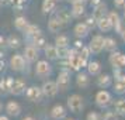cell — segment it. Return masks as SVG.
Masks as SVG:
<instances>
[{"mask_svg":"<svg viewBox=\"0 0 125 120\" xmlns=\"http://www.w3.org/2000/svg\"><path fill=\"white\" fill-rule=\"evenodd\" d=\"M1 109H3V105H1V103H0V112H1Z\"/></svg>","mask_w":125,"mask_h":120,"instance_id":"43","label":"cell"},{"mask_svg":"<svg viewBox=\"0 0 125 120\" xmlns=\"http://www.w3.org/2000/svg\"><path fill=\"white\" fill-rule=\"evenodd\" d=\"M66 105H68V109L72 112V113H79L83 110L84 107V102H83V97L77 95V93H73L68 97L66 100Z\"/></svg>","mask_w":125,"mask_h":120,"instance_id":"1","label":"cell"},{"mask_svg":"<svg viewBox=\"0 0 125 120\" xmlns=\"http://www.w3.org/2000/svg\"><path fill=\"white\" fill-rule=\"evenodd\" d=\"M23 57L27 62H37L38 61V50L35 48L34 45H27L24 48V52H23Z\"/></svg>","mask_w":125,"mask_h":120,"instance_id":"11","label":"cell"},{"mask_svg":"<svg viewBox=\"0 0 125 120\" xmlns=\"http://www.w3.org/2000/svg\"><path fill=\"white\" fill-rule=\"evenodd\" d=\"M86 12L84 1H79V3H72V10H70V16L74 18H80Z\"/></svg>","mask_w":125,"mask_h":120,"instance_id":"14","label":"cell"},{"mask_svg":"<svg viewBox=\"0 0 125 120\" xmlns=\"http://www.w3.org/2000/svg\"><path fill=\"white\" fill-rule=\"evenodd\" d=\"M72 3H79V1H84V0H70Z\"/></svg>","mask_w":125,"mask_h":120,"instance_id":"42","label":"cell"},{"mask_svg":"<svg viewBox=\"0 0 125 120\" xmlns=\"http://www.w3.org/2000/svg\"><path fill=\"white\" fill-rule=\"evenodd\" d=\"M73 33H74V35H76L77 38H84V37L89 35L90 30H89V27H87L84 23H77L76 26H74Z\"/></svg>","mask_w":125,"mask_h":120,"instance_id":"17","label":"cell"},{"mask_svg":"<svg viewBox=\"0 0 125 120\" xmlns=\"http://www.w3.org/2000/svg\"><path fill=\"white\" fill-rule=\"evenodd\" d=\"M52 72V67L51 64L48 62L46 59H41V61H37V65H35V75L38 78H48Z\"/></svg>","mask_w":125,"mask_h":120,"instance_id":"3","label":"cell"},{"mask_svg":"<svg viewBox=\"0 0 125 120\" xmlns=\"http://www.w3.org/2000/svg\"><path fill=\"white\" fill-rule=\"evenodd\" d=\"M32 44H34V47L37 50H40V48H44L46 45V41L44 38V35L40 34V35H37L35 38H32Z\"/></svg>","mask_w":125,"mask_h":120,"instance_id":"32","label":"cell"},{"mask_svg":"<svg viewBox=\"0 0 125 120\" xmlns=\"http://www.w3.org/2000/svg\"><path fill=\"white\" fill-rule=\"evenodd\" d=\"M97 27H98V30L103 31V33H108V31H111V30H113L111 21L108 20L107 16H104V17H101V18H98V20H97Z\"/></svg>","mask_w":125,"mask_h":120,"instance_id":"20","label":"cell"},{"mask_svg":"<svg viewBox=\"0 0 125 120\" xmlns=\"http://www.w3.org/2000/svg\"><path fill=\"white\" fill-rule=\"evenodd\" d=\"M56 85H58V89L59 91H68L69 86H70V75H69L68 71H62V72H59V75H58L56 78Z\"/></svg>","mask_w":125,"mask_h":120,"instance_id":"7","label":"cell"},{"mask_svg":"<svg viewBox=\"0 0 125 120\" xmlns=\"http://www.w3.org/2000/svg\"><path fill=\"white\" fill-rule=\"evenodd\" d=\"M74 47H76V50H82L84 45L82 44V41H76V42H74Z\"/></svg>","mask_w":125,"mask_h":120,"instance_id":"38","label":"cell"},{"mask_svg":"<svg viewBox=\"0 0 125 120\" xmlns=\"http://www.w3.org/2000/svg\"><path fill=\"white\" fill-rule=\"evenodd\" d=\"M111 82H113V78H111V75H108V74H100L98 78H97V85L100 86L101 89L108 88L111 85Z\"/></svg>","mask_w":125,"mask_h":120,"instance_id":"21","label":"cell"},{"mask_svg":"<svg viewBox=\"0 0 125 120\" xmlns=\"http://www.w3.org/2000/svg\"><path fill=\"white\" fill-rule=\"evenodd\" d=\"M107 4L105 3H103V1H100L98 4H96L94 6V10H93V17L96 18V20H98V18L104 17V16H107Z\"/></svg>","mask_w":125,"mask_h":120,"instance_id":"18","label":"cell"},{"mask_svg":"<svg viewBox=\"0 0 125 120\" xmlns=\"http://www.w3.org/2000/svg\"><path fill=\"white\" fill-rule=\"evenodd\" d=\"M94 100H96V105L98 107H108L111 103H113V96H111V93L105 89H101V91H98L96 93V97H94Z\"/></svg>","mask_w":125,"mask_h":120,"instance_id":"2","label":"cell"},{"mask_svg":"<svg viewBox=\"0 0 125 120\" xmlns=\"http://www.w3.org/2000/svg\"><path fill=\"white\" fill-rule=\"evenodd\" d=\"M20 44H21V41H20V38H18L17 35H10L9 37V45L11 47V48H18Z\"/></svg>","mask_w":125,"mask_h":120,"instance_id":"33","label":"cell"},{"mask_svg":"<svg viewBox=\"0 0 125 120\" xmlns=\"http://www.w3.org/2000/svg\"><path fill=\"white\" fill-rule=\"evenodd\" d=\"M66 107L62 106V105H55L51 109V117L53 120H63L66 119Z\"/></svg>","mask_w":125,"mask_h":120,"instance_id":"13","label":"cell"},{"mask_svg":"<svg viewBox=\"0 0 125 120\" xmlns=\"http://www.w3.org/2000/svg\"><path fill=\"white\" fill-rule=\"evenodd\" d=\"M89 48H90V52H93V54H100L104 50V37L100 34L94 35L90 40Z\"/></svg>","mask_w":125,"mask_h":120,"instance_id":"8","label":"cell"},{"mask_svg":"<svg viewBox=\"0 0 125 120\" xmlns=\"http://www.w3.org/2000/svg\"><path fill=\"white\" fill-rule=\"evenodd\" d=\"M56 3H58V0H44L42 1V13L44 14L52 13L56 9Z\"/></svg>","mask_w":125,"mask_h":120,"instance_id":"27","label":"cell"},{"mask_svg":"<svg viewBox=\"0 0 125 120\" xmlns=\"http://www.w3.org/2000/svg\"><path fill=\"white\" fill-rule=\"evenodd\" d=\"M25 80L23 78H17V79H13L11 80V85H10V92H11L13 95H23L24 92H25Z\"/></svg>","mask_w":125,"mask_h":120,"instance_id":"9","label":"cell"},{"mask_svg":"<svg viewBox=\"0 0 125 120\" xmlns=\"http://www.w3.org/2000/svg\"><path fill=\"white\" fill-rule=\"evenodd\" d=\"M114 112L118 116H125V97H119L114 102Z\"/></svg>","mask_w":125,"mask_h":120,"instance_id":"25","label":"cell"},{"mask_svg":"<svg viewBox=\"0 0 125 120\" xmlns=\"http://www.w3.org/2000/svg\"><path fill=\"white\" fill-rule=\"evenodd\" d=\"M10 68L16 72H20L25 68V59H24L23 55L20 54H14L11 58H10Z\"/></svg>","mask_w":125,"mask_h":120,"instance_id":"10","label":"cell"},{"mask_svg":"<svg viewBox=\"0 0 125 120\" xmlns=\"http://www.w3.org/2000/svg\"><path fill=\"white\" fill-rule=\"evenodd\" d=\"M55 45H56L59 50L68 48V45H69V38H68V35H65V34L56 35V38H55Z\"/></svg>","mask_w":125,"mask_h":120,"instance_id":"29","label":"cell"},{"mask_svg":"<svg viewBox=\"0 0 125 120\" xmlns=\"http://www.w3.org/2000/svg\"><path fill=\"white\" fill-rule=\"evenodd\" d=\"M119 34H121V37H122V41H124V42H125V27H124V28H122V31H121Z\"/></svg>","mask_w":125,"mask_h":120,"instance_id":"39","label":"cell"},{"mask_svg":"<svg viewBox=\"0 0 125 120\" xmlns=\"http://www.w3.org/2000/svg\"><path fill=\"white\" fill-rule=\"evenodd\" d=\"M104 50L108 52H113L117 50V41L111 38V37H105L104 38Z\"/></svg>","mask_w":125,"mask_h":120,"instance_id":"30","label":"cell"},{"mask_svg":"<svg viewBox=\"0 0 125 120\" xmlns=\"http://www.w3.org/2000/svg\"><path fill=\"white\" fill-rule=\"evenodd\" d=\"M76 85L79 88H87L90 85V78H89V74H84V72H79L77 76H76Z\"/></svg>","mask_w":125,"mask_h":120,"instance_id":"23","label":"cell"},{"mask_svg":"<svg viewBox=\"0 0 125 120\" xmlns=\"http://www.w3.org/2000/svg\"><path fill=\"white\" fill-rule=\"evenodd\" d=\"M86 68H87L89 75L96 76V75L101 74V64L98 62V61H89V62H87V65H86Z\"/></svg>","mask_w":125,"mask_h":120,"instance_id":"19","label":"cell"},{"mask_svg":"<svg viewBox=\"0 0 125 120\" xmlns=\"http://www.w3.org/2000/svg\"><path fill=\"white\" fill-rule=\"evenodd\" d=\"M114 91L118 95H124L125 93V74H122V76H119L118 79H115Z\"/></svg>","mask_w":125,"mask_h":120,"instance_id":"24","label":"cell"},{"mask_svg":"<svg viewBox=\"0 0 125 120\" xmlns=\"http://www.w3.org/2000/svg\"><path fill=\"white\" fill-rule=\"evenodd\" d=\"M108 61H110V64H111L113 68H118V69H124L125 68V54L117 51V50L110 54Z\"/></svg>","mask_w":125,"mask_h":120,"instance_id":"4","label":"cell"},{"mask_svg":"<svg viewBox=\"0 0 125 120\" xmlns=\"http://www.w3.org/2000/svg\"><path fill=\"white\" fill-rule=\"evenodd\" d=\"M63 27H65V26H63L56 17L49 18V21H48V30H49L51 33H53V34H55V33H59Z\"/></svg>","mask_w":125,"mask_h":120,"instance_id":"22","label":"cell"},{"mask_svg":"<svg viewBox=\"0 0 125 120\" xmlns=\"http://www.w3.org/2000/svg\"><path fill=\"white\" fill-rule=\"evenodd\" d=\"M23 120H35V119L32 117V116H25V117H24Z\"/></svg>","mask_w":125,"mask_h":120,"instance_id":"40","label":"cell"},{"mask_svg":"<svg viewBox=\"0 0 125 120\" xmlns=\"http://www.w3.org/2000/svg\"><path fill=\"white\" fill-rule=\"evenodd\" d=\"M124 16H125V14H124Z\"/></svg>","mask_w":125,"mask_h":120,"instance_id":"46","label":"cell"},{"mask_svg":"<svg viewBox=\"0 0 125 120\" xmlns=\"http://www.w3.org/2000/svg\"><path fill=\"white\" fill-rule=\"evenodd\" d=\"M55 17H56L58 20L63 24V26H66V24L70 21V13H69L66 9H61V10L55 14Z\"/></svg>","mask_w":125,"mask_h":120,"instance_id":"28","label":"cell"},{"mask_svg":"<svg viewBox=\"0 0 125 120\" xmlns=\"http://www.w3.org/2000/svg\"><path fill=\"white\" fill-rule=\"evenodd\" d=\"M25 97L28 99L30 102H35V103L41 102L42 97H44L42 89L38 88V86H30L28 89H25Z\"/></svg>","mask_w":125,"mask_h":120,"instance_id":"5","label":"cell"},{"mask_svg":"<svg viewBox=\"0 0 125 120\" xmlns=\"http://www.w3.org/2000/svg\"><path fill=\"white\" fill-rule=\"evenodd\" d=\"M86 120H103V116L97 112H90L86 116Z\"/></svg>","mask_w":125,"mask_h":120,"instance_id":"35","label":"cell"},{"mask_svg":"<svg viewBox=\"0 0 125 120\" xmlns=\"http://www.w3.org/2000/svg\"><path fill=\"white\" fill-rule=\"evenodd\" d=\"M89 1H90V0H89Z\"/></svg>","mask_w":125,"mask_h":120,"instance_id":"45","label":"cell"},{"mask_svg":"<svg viewBox=\"0 0 125 120\" xmlns=\"http://www.w3.org/2000/svg\"><path fill=\"white\" fill-rule=\"evenodd\" d=\"M0 120H9V117H6V116H0Z\"/></svg>","mask_w":125,"mask_h":120,"instance_id":"41","label":"cell"},{"mask_svg":"<svg viewBox=\"0 0 125 120\" xmlns=\"http://www.w3.org/2000/svg\"><path fill=\"white\" fill-rule=\"evenodd\" d=\"M44 52L48 59H58L59 58V48L56 45H52V44H46L44 47Z\"/></svg>","mask_w":125,"mask_h":120,"instance_id":"16","label":"cell"},{"mask_svg":"<svg viewBox=\"0 0 125 120\" xmlns=\"http://www.w3.org/2000/svg\"><path fill=\"white\" fill-rule=\"evenodd\" d=\"M103 116V120H118V114L115 113V112H105Z\"/></svg>","mask_w":125,"mask_h":120,"instance_id":"34","label":"cell"},{"mask_svg":"<svg viewBox=\"0 0 125 120\" xmlns=\"http://www.w3.org/2000/svg\"><path fill=\"white\" fill-rule=\"evenodd\" d=\"M65 120H74V119H65Z\"/></svg>","mask_w":125,"mask_h":120,"instance_id":"44","label":"cell"},{"mask_svg":"<svg viewBox=\"0 0 125 120\" xmlns=\"http://www.w3.org/2000/svg\"><path fill=\"white\" fill-rule=\"evenodd\" d=\"M114 6L117 9H125V0H114Z\"/></svg>","mask_w":125,"mask_h":120,"instance_id":"37","label":"cell"},{"mask_svg":"<svg viewBox=\"0 0 125 120\" xmlns=\"http://www.w3.org/2000/svg\"><path fill=\"white\" fill-rule=\"evenodd\" d=\"M28 20L24 17V16H18V17H16V20H14V27H16V30H18V31H25V28L28 27Z\"/></svg>","mask_w":125,"mask_h":120,"instance_id":"26","label":"cell"},{"mask_svg":"<svg viewBox=\"0 0 125 120\" xmlns=\"http://www.w3.org/2000/svg\"><path fill=\"white\" fill-rule=\"evenodd\" d=\"M41 89H42L44 96H46V97H55L58 95V92H59L56 82L55 80H49V79L44 82V85L41 86Z\"/></svg>","mask_w":125,"mask_h":120,"instance_id":"6","label":"cell"},{"mask_svg":"<svg viewBox=\"0 0 125 120\" xmlns=\"http://www.w3.org/2000/svg\"><path fill=\"white\" fill-rule=\"evenodd\" d=\"M84 24L89 27V30H91V28H94V27L97 26V20L93 17V16H90V17H87V20L84 21Z\"/></svg>","mask_w":125,"mask_h":120,"instance_id":"36","label":"cell"},{"mask_svg":"<svg viewBox=\"0 0 125 120\" xmlns=\"http://www.w3.org/2000/svg\"><path fill=\"white\" fill-rule=\"evenodd\" d=\"M24 33L28 35V37H31V40H32V38H35L37 35L41 34V30H40V27H37L35 24H28V27L25 28Z\"/></svg>","mask_w":125,"mask_h":120,"instance_id":"31","label":"cell"},{"mask_svg":"<svg viewBox=\"0 0 125 120\" xmlns=\"http://www.w3.org/2000/svg\"><path fill=\"white\" fill-rule=\"evenodd\" d=\"M6 112L9 116H18V114L21 113V106L16 100H10L6 105Z\"/></svg>","mask_w":125,"mask_h":120,"instance_id":"15","label":"cell"},{"mask_svg":"<svg viewBox=\"0 0 125 120\" xmlns=\"http://www.w3.org/2000/svg\"><path fill=\"white\" fill-rule=\"evenodd\" d=\"M107 17H108V20L111 21V26H113V28H115L118 33H121L122 31V21H121V18H119V14L117 12H108L107 13Z\"/></svg>","mask_w":125,"mask_h":120,"instance_id":"12","label":"cell"}]
</instances>
